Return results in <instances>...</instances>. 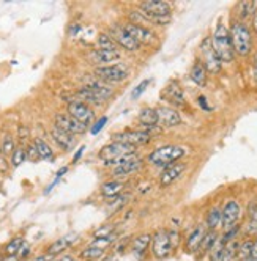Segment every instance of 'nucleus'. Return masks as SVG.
Returning a JSON list of instances; mask_svg holds the SVG:
<instances>
[{
	"label": "nucleus",
	"mask_w": 257,
	"mask_h": 261,
	"mask_svg": "<svg viewBox=\"0 0 257 261\" xmlns=\"http://www.w3.org/2000/svg\"><path fill=\"white\" fill-rule=\"evenodd\" d=\"M229 32L235 55H238V57H248L252 52V32L249 25L242 21H232Z\"/></svg>",
	"instance_id": "1"
},
{
	"label": "nucleus",
	"mask_w": 257,
	"mask_h": 261,
	"mask_svg": "<svg viewBox=\"0 0 257 261\" xmlns=\"http://www.w3.org/2000/svg\"><path fill=\"white\" fill-rule=\"evenodd\" d=\"M212 46H213L216 55L219 57V60H221L223 63L233 62L235 50H233L232 40H230V32H229V27H226L223 22H218V25L213 30Z\"/></svg>",
	"instance_id": "2"
},
{
	"label": "nucleus",
	"mask_w": 257,
	"mask_h": 261,
	"mask_svg": "<svg viewBox=\"0 0 257 261\" xmlns=\"http://www.w3.org/2000/svg\"><path fill=\"white\" fill-rule=\"evenodd\" d=\"M188 154V148L181 146V145H166L153 150L149 154V161L156 165V167H162L166 169L168 165L174 164V162H180L181 158H185Z\"/></svg>",
	"instance_id": "3"
},
{
	"label": "nucleus",
	"mask_w": 257,
	"mask_h": 261,
	"mask_svg": "<svg viewBox=\"0 0 257 261\" xmlns=\"http://www.w3.org/2000/svg\"><path fill=\"white\" fill-rule=\"evenodd\" d=\"M136 153V148L130 146V145H125V143H119V142H112L106 146H103L100 150V159L104 162V165H111L115 167L120 161H123L126 156H130Z\"/></svg>",
	"instance_id": "4"
},
{
	"label": "nucleus",
	"mask_w": 257,
	"mask_h": 261,
	"mask_svg": "<svg viewBox=\"0 0 257 261\" xmlns=\"http://www.w3.org/2000/svg\"><path fill=\"white\" fill-rule=\"evenodd\" d=\"M152 252L156 259H166L174 253L169 230L159 228L152 234Z\"/></svg>",
	"instance_id": "5"
},
{
	"label": "nucleus",
	"mask_w": 257,
	"mask_h": 261,
	"mask_svg": "<svg viewBox=\"0 0 257 261\" xmlns=\"http://www.w3.org/2000/svg\"><path fill=\"white\" fill-rule=\"evenodd\" d=\"M95 76L103 82H122L128 76H130V68L125 63H115V65H107V66H98L95 68Z\"/></svg>",
	"instance_id": "6"
},
{
	"label": "nucleus",
	"mask_w": 257,
	"mask_h": 261,
	"mask_svg": "<svg viewBox=\"0 0 257 261\" xmlns=\"http://www.w3.org/2000/svg\"><path fill=\"white\" fill-rule=\"evenodd\" d=\"M199 52H200V63L205 66L207 72H212V74H218L223 68V62L219 60V57L216 55L213 46H212V38L207 36V38L200 43V47H199Z\"/></svg>",
	"instance_id": "7"
},
{
	"label": "nucleus",
	"mask_w": 257,
	"mask_h": 261,
	"mask_svg": "<svg viewBox=\"0 0 257 261\" xmlns=\"http://www.w3.org/2000/svg\"><path fill=\"white\" fill-rule=\"evenodd\" d=\"M112 140L136 148L139 145L149 143L152 140V134L142 129H125V130H120V133L112 134Z\"/></svg>",
	"instance_id": "8"
},
{
	"label": "nucleus",
	"mask_w": 257,
	"mask_h": 261,
	"mask_svg": "<svg viewBox=\"0 0 257 261\" xmlns=\"http://www.w3.org/2000/svg\"><path fill=\"white\" fill-rule=\"evenodd\" d=\"M221 217H223V222H221L223 231L237 227L238 222H240V219H242L240 203H238L237 200H227L224 203V206L221 208Z\"/></svg>",
	"instance_id": "9"
},
{
	"label": "nucleus",
	"mask_w": 257,
	"mask_h": 261,
	"mask_svg": "<svg viewBox=\"0 0 257 261\" xmlns=\"http://www.w3.org/2000/svg\"><path fill=\"white\" fill-rule=\"evenodd\" d=\"M66 114H69L73 118H76L78 121L84 123L85 126H88L91 121L95 120V112L88 104L76 99V101H69L66 106Z\"/></svg>",
	"instance_id": "10"
},
{
	"label": "nucleus",
	"mask_w": 257,
	"mask_h": 261,
	"mask_svg": "<svg viewBox=\"0 0 257 261\" xmlns=\"http://www.w3.org/2000/svg\"><path fill=\"white\" fill-rule=\"evenodd\" d=\"M123 27L139 44H150V46H153V44L158 43V36L153 33V30L150 27L133 24V22H126Z\"/></svg>",
	"instance_id": "11"
},
{
	"label": "nucleus",
	"mask_w": 257,
	"mask_h": 261,
	"mask_svg": "<svg viewBox=\"0 0 257 261\" xmlns=\"http://www.w3.org/2000/svg\"><path fill=\"white\" fill-rule=\"evenodd\" d=\"M142 165H144V161L142 158H139L137 153H133L130 156H126L123 161H120L115 167H114V175L115 176H130L136 172H139L142 169Z\"/></svg>",
	"instance_id": "12"
},
{
	"label": "nucleus",
	"mask_w": 257,
	"mask_h": 261,
	"mask_svg": "<svg viewBox=\"0 0 257 261\" xmlns=\"http://www.w3.org/2000/svg\"><path fill=\"white\" fill-rule=\"evenodd\" d=\"M109 36H111V38L115 41L117 46H122L123 49L130 50V52H136L141 47V44L133 38L130 33L125 30L123 25H114L111 29V33H109Z\"/></svg>",
	"instance_id": "13"
},
{
	"label": "nucleus",
	"mask_w": 257,
	"mask_h": 261,
	"mask_svg": "<svg viewBox=\"0 0 257 261\" xmlns=\"http://www.w3.org/2000/svg\"><path fill=\"white\" fill-rule=\"evenodd\" d=\"M54 121H56V126H59L60 129L66 130V133H69L73 136L84 134L87 130V126L84 123L78 121L76 118H73L69 114H57Z\"/></svg>",
	"instance_id": "14"
},
{
	"label": "nucleus",
	"mask_w": 257,
	"mask_h": 261,
	"mask_svg": "<svg viewBox=\"0 0 257 261\" xmlns=\"http://www.w3.org/2000/svg\"><path fill=\"white\" fill-rule=\"evenodd\" d=\"M156 115H158V126L161 127H175L181 124V115L174 107L159 106L156 107Z\"/></svg>",
	"instance_id": "15"
},
{
	"label": "nucleus",
	"mask_w": 257,
	"mask_h": 261,
	"mask_svg": "<svg viewBox=\"0 0 257 261\" xmlns=\"http://www.w3.org/2000/svg\"><path fill=\"white\" fill-rule=\"evenodd\" d=\"M162 99H166L168 102H171L175 107H183L186 104V96L185 91L180 87V84L177 81L169 82V85L162 90Z\"/></svg>",
	"instance_id": "16"
},
{
	"label": "nucleus",
	"mask_w": 257,
	"mask_h": 261,
	"mask_svg": "<svg viewBox=\"0 0 257 261\" xmlns=\"http://www.w3.org/2000/svg\"><path fill=\"white\" fill-rule=\"evenodd\" d=\"M207 234V227L205 223H199V225H196L186 236L185 239V249L188 253H197L199 249H200V244L202 241H204Z\"/></svg>",
	"instance_id": "17"
},
{
	"label": "nucleus",
	"mask_w": 257,
	"mask_h": 261,
	"mask_svg": "<svg viewBox=\"0 0 257 261\" xmlns=\"http://www.w3.org/2000/svg\"><path fill=\"white\" fill-rule=\"evenodd\" d=\"M139 10L150 16H172V7L164 0H147L139 5Z\"/></svg>",
	"instance_id": "18"
},
{
	"label": "nucleus",
	"mask_w": 257,
	"mask_h": 261,
	"mask_svg": "<svg viewBox=\"0 0 257 261\" xmlns=\"http://www.w3.org/2000/svg\"><path fill=\"white\" fill-rule=\"evenodd\" d=\"M152 246V234L142 233L131 241V253L137 261H144L149 253V247Z\"/></svg>",
	"instance_id": "19"
},
{
	"label": "nucleus",
	"mask_w": 257,
	"mask_h": 261,
	"mask_svg": "<svg viewBox=\"0 0 257 261\" xmlns=\"http://www.w3.org/2000/svg\"><path fill=\"white\" fill-rule=\"evenodd\" d=\"M186 169V164L183 162H174L171 165H168L166 169L162 170V173L159 175V184L162 186V188H166V186H171L172 182H175L181 173L185 172Z\"/></svg>",
	"instance_id": "20"
},
{
	"label": "nucleus",
	"mask_w": 257,
	"mask_h": 261,
	"mask_svg": "<svg viewBox=\"0 0 257 261\" xmlns=\"http://www.w3.org/2000/svg\"><path fill=\"white\" fill-rule=\"evenodd\" d=\"M51 136H52L54 142H56L63 151H71L73 148H75V145H76L75 136L66 133V130H63V129H60L56 124H54V127L51 129Z\"/></svg>",
	"instance_id": "21"
},
{
	"label": "nucleus",
	"mask_w": 257,
	"mask_h": 261,
	"mask_svg": "<svg viewBox=\"0 0 257 261\" xmlns=\"http://www.w3.org/2000/svg\"><path fill=\"white\" fill-rule=\"evenodd\" d=\"M84 87L90 88V90L94 91L100 99H103L104 102H106L109 98H112V95H114V90H112L111 87H109L106 82L100 81L98 77H90V79H87L85 84H84Z\"/></svg>",
	"instance_id": "22"
},
{
	"label": "nucleus",
	"mask_w": 257,
	"mask_h": 261,
	"mask_svg": "<svg viewBox=\"0 0 257 261\" xmlns=\"http://www.w3.org/2000/svg\"><path fill=\"white\" fill-rule=\"evenodd\" d=\"M76 239H78V234H76V233L65 234V236L59 238L57 241H54L52 244L48 247L46 253H49V255H52V256H56V255H59V253L65 252L68 247H71V246L76 242Z\"/></svg>",
	"instance_id": "23"
},
{
	"label": "nucleus",
	"mask_w": 257,
	"mask_h": 261,
	"mask_svg": "<svg viewBox=\"0 0 257 261\" xmlns=\"http://www.w3.org/2000/svg\"><path fill=\"white\" fill-rule=\"evenodd\" d=\"M139 124L142 126V130H152V129H156L158 127V115H156V109L153 107H144L141 112H139Z\"/></svg>",
	"instance_id": "24"
},
{
	"label": "nucleus",
	"mask_w": 257,
	"mask_h": 261,
	"mask_svg": "<svg viewBox=\"0 0 257 261\" xmlns=\"http://www.w3.org/2000/svg\"><path fill=\"white\" fill-rule=\"evenodd\" d=\"M91 59H94L98 65L101 66H107L109 63L119 62L122 59V54L119 49L115 50H103V49H97L91 52Z\"/></svg>",
	"instance_id": "25"
},
{
	"label": "nucleus",
	"mask_w": 257,
	"mask_h": 261,
	"mask_svg": "<svg viewBox=\"0 0 257 261\" xmlns=\"http://www.w3.org/2000/svg\"><path fill=\"white\" fill-rule=\"evenodd\" d=\"M123 189H125V184H123L122 181L112 179V181H106V182H103L100 192H101V195L106 197V198H115V197H119V195L123 192Z\"/></svg>",
	"instance_id": "26"
},
{
	"label": "nucleus",
	"mask_w": 257,
	"mask_h": 261,
	"mask_svg": "<svg viewBox=\"0 0 257 261\" xmlns=\"http://www.w3.org/2000/svg\"><path fill=\"white\" fill-rule=\"evenodd\" d=\"M221 222H223L221 208H219V206L210 208L208 213H207V216H205V227H207V230L218 231V228L221 227Z\"/></svg>",
	"instance_id": "27"
},
{
	"label": "nucleus",
	"mask_w": 257,
	"mask_h": 261,
	"mask_svg": "<svg viewBox=\"0 0 257 261\" xmlns=\"http://www.w3.org/2000/svg\"><path fill=\"white\" fill-rule=\"evenodd\" d=\"M243 231L248 238L257 236V203L251 204L248 210V220H246V225H245Z\"/></svg>",
	"instance_id": "28"
},
{
	"label": "nucleus",
	"mask_w": 257,
	"mask_h": 261,
	"mask_svg": "<svg viewBox=\"0 0 257 261\" xmlns=\"http://www.w3.org/2000/svg\"><path fill=\"white\" fill-rule=\"evenodd\" d=\"M207 69H205V66L200 63V60H197L194 65H193V68H191V72H190V77H191V81L196 84V85H199V87H204L205 84H207Z\"/></svg>",
	"instance_id": "29"
},
{
	"label": "nucleus",
	"mask_w": 257,
	"mask_h": 261,
	"mask_svg": "<svg viewBox=\"0 0 257 261\" xmlns=\"http://www.w3.org/2000/svg\"><path fill=\"white\" fill-rule=\"evenodd\" d=\"M219 234L218 231H213V230H207V234L204 238V241H202V244H200V249H199V256H205L210 253V250L213 249V246L216 244V241H218Z\"/></svg>",
	"instance_id": "30"
},
{
	"label": "nucleus",
	"mask_w": 257,
	"mask_h": 261,
	"mask_svg": "<svg viewBox=\"0 0 257 261\" xmlns=\"http://www.w3.org/2000/svg\"><path fill=\"white\" fill-rule=\"evenodd\" d=\"M76 96L79 98V101L85 102V104H95V106H103L104 101L100 99L94 91L87 87H81L78 91H76Z\"/></svg>",
	"instance_id": "31"
},
{
	"label": "nucleus",
	"mask_w": 257,
	"mask_h": 261,
	"mask_svg": "<svg viewBox=\"0 0 257 261\" xmlns=\"http://www.w3.org/2000/svg\"><path fill=\"white\" fill-rule=\"evenodd\" d=\"M254 241L252 238H246L243 241H240V246H238V250H237V261H245L246 258H249V255L252 253V249H254Z\"/></svg>",
	"instance_id": "32"
},
{
	"label": "nucleus",
	"mask_w": 257,
	"mask_h": 261,
	"mask_svg": "<svg viewBox=\"0 0 257 261\" xmlns=\"http://www.w3.org/2000/svg\"><path fill=\"white\" fill-rule=\"evenodd\" d=\"M255 10H257V2H242V4H238V7H237L238 19L237 21L245 22V19L254 16Z\"/></svg>",
	"instance_id": "33"
},
{
	"label": "nucleus",
	"mask_w": 257,
	"mask_h": 261,
	"mask_svg": "<svg viewBox=\"0 0 257 261\" xmlns=\"http://www.w3.org/2000/svg\"><path fill=\"white\" fill-rule=\"evenodd\" d=\"M24 246V239L21 236L17 238H13L11 241H8V244L5 246L4 252H5V256H11V255H19L21 249Z\"/></svg>",
	"instance_id": "34"
},
{
	"label": "nucleus",
	"mask_w": 257,
	"mask_h": 261,
	"mask_svg": "<svg viewBox=\"0 0 257 261\" xmlns=\"http://www.w3.org/2000/svg\"><path fill=\"white\" fill-rule=\"evenodd\" d=\"M33 143H35V146H36V151H38V154H40V159H46V161H51L52 158H54V153H52V150H51V146L43 140V139H35L33 140Z\"/></svg>",
	"instance_id": "35"
},
{
	"label": "nucleus",
	"mask_w": 257,
	"mask_h": 261,
	"mask_svg": "<svg viewBox=\"0 0 257 261\" xmlns=\"http://www.w3.org/2000/svg\"><path fill=\"white\" fill-rule=\"evenodd\" d=\"M238 246H240V241L235 239V241H230L224 246V250H223V256H221V261H233L237 258V250H238Z\"/></svg>",
	"instance_id": "36"
},
{
	"label": "nucleus",
	"mask_w": 257,
	"mask_h": 261,
	"mask_svg": "<svg viewBox=\"0 0 257 261\" xmlns=\"http://www.w3.org/2000/svg\"><path fill=\"white\" fill-rule=\"evenodd\" d=\"M98 49H103V50H115L117 49V44L115 41L109 36V33H100L98 35Z\"/></svg>",
	"instance_id": "37"
},
{
	"label": "nucleus",
	"mask_w": 257,
	"mask_h": 261,
	"mask_svg": "<svg viewBox=\"0 0 257 261\" xmlns=\"http://www.w3.org/2000/svg\"><path fill=\"white\" fill-rule=\"evenodd\" d=\"M14 150H16V145H14L13 136L11 134H5L2 137V146H0V153H2L7 158L8 154H13Z\"/></svg>",
	"instance_id": "38"
},
{
	"label": "nucleus",
	"mask_w": 257,
	"mask_h": 261,
	"mask_svg": "<svg viewBox=\"0 0 257 261\" xmlns=\"http://www.w3.org/2000/svg\"><path fill=\"white\" fill-rule=\"evenodd\" d=\"M103 253H104V249H100V247H95V246H88V247H85V249L81 252V256H82L84 259L91 261V259H98V258H101Z\"/></svg>",
	"instance_id": "39"
},
{
	"label": "nucleus",
	"mask_w": 257,
	"mask_h": 261,
	"mask_svg": "<svg viewBox=\"0 0 257 261\" xmlns=\"http://www.w3.org/2000/svg\"><path fill=\"white\" fill-rule=\"evenodd\" d=\"M27 159V151H26V148L19 146V148H16L14 153L11 154V165L13 167H19L24 164V161Z\"/></svg>",
	"instance_id": "40"
},
{
	"label": "nucleus",
	"mask_w": 257,
	"mask_h": 261,
	"mask_svg": "<svg viewBox=\"0 0 257 261\" xmlns=\"http://www.w3.org/2000/svg\"><path fill=\"white\" fill-rule=\"evenodd\" d=\"M112 236H115V228L112 225H104L94 231L95 239H106V238H112Z\"/></svg>",
	"instance_id": "41"
},
{
	"label": "nucleus",
	"mask_w": 257,
	"mask_h": 261,
	"mask_svg": "<svg viewBox=\"0 0 257 261\" xmlns=\"http://www.w3.org/2000/svg\"><path fill=\"white\" fill-rule=\"evenodd\" d=\"M150 82H152L150 79H147V81H142V82H141V84H139V85H137V87L134 88V91L131 93V98H133V99H137V98H139V96L142 95V93H144V91L147 90V87L150 85Z\"/></svg>",
	"instance_id": "42"
},
{
	"label": "nucleus",
	"mask_w": 257,
	"mask_h": 261,
	"mask_svg": "<svg viewBox=\"0 0 257 261\" xmlns=\"http://www.w3.org/2000/svg\"><path fill=\"white\" fill-rule=\"evenodd\" d=\"M26 151H27V159H29V161H32V162H36V161L40 159V154H38V151H36V146H35V143L29 145V146L26 148Z\"/></svg>",
	"instance_id": "43"
},
{
	"label": "nucleus",
	"mask_w": 257,
	"mask_h": 261,
	"mask_svg": "<svg viewBox=\"0 0 257 261\" xmlns=\"http://www.w3.org/2000/svg\"><path fill=\"white\" fill-rule=\"evenodd\" d=\"M107 123V117H101L97 123H95V126L94 127H91V134H98L100 133V130L103 129V126Z\"/></svg>",
	"instance_id": "44"
},
{
	"label": "nucleus",
	"mask_w": 257,
	"mask_h": 261,
	"mask_svg": "<svg viewBox=\"0 0 257 261\" xmlns=\"http://www.w3.org/2000/svg\"><path fill=\"white\" fill-rule=\"evenodd\" d=\"M169 234H171V241H172V246H174V250H175L177 246L180 244V233H178V230L172 228V230H169Z\"/></svg>",
	"instance_id": "45"
},
{
	"label": "nucleus",
	"mask_w": 257,
	"mask_h": 261,
	"mask_svg": "<svg viewBox=\"0 0 257 261\" xmlns=\"http://www.w3.org/2000/svg\"><path fill=\"white\" fill-rule=\"evenodd\" d=\"M197 102H199V107H200V109H204V110H207V112L212 110V107L207 104V98H205L204 95H200V96L197 98Z\"/></svg>",
	"instance_id": "46"
},
{
	"label": "nucleus",
	"mask_w": 257,
	"mask_h": 261,
	"mask_svg": "<svg viewBox=\"0 0 257 261\" xmlns=\"http://www.w3.org/2000/svg\"><path fill=\"white\" fill-rule=\"evenodd\" d=\"M0 172H2V173L8 172V162H7V158L2 153H0Z\"/></svg>",
	"instance_id": "47"
},
{
	"label": "nucleus",
	"mask_w": 257,
	"mask_h": 261,
	"mask_svg": "<svg viewBox=\"0 0 257 261\" xmlns=\"http://www.w3.org/2000/svg\"><path fill=\"white\" fill-rule=\"evenodd\" d=\"M29 253H30V247L24 242V246H22V249H21V252H19V255H17V256H19L21 259H24V258L29 256Z\"/></svg>",
	"instance_id": "48"
},
{
	"label": "nucleus",
	"mask_w": 257,
	"mask_h": 261,
	"mask_svg": "<svg viewBox=\"0 0 257 261\" xmlns=\"http://www.w3.org/2000/svg\"><path fill=\"white\" fill-rule=\"evenodd\" d=\"M245 261H257V239L254 241V249H252V253L249 255V258H246Z\"/></svg>",
	"instance_id": "49"
},
{
	"label": "nucleus",
	"mask_w": 257,
	"mask_h": 261,
	"mask_svg": "<svg viewBox=\"0 0 257 261\" xmlns=\"http://www.w3.org/2000/svg\"><path fill=\"white\" fill-rule=\"evenodd\" d=\"M54 256L52 255H49V253H46V255H40V256H36L33 261H51Z\"/></svg>",
	"instance_id": "50"
},
{
	"label": "nucleus",
	"mask_w": 257,
	"mask_h": 261,
	"mask_svg": "<svg viewBox=\"0 0 257 261\" xmlns=\"http://www.w3.org/2000/svg\"><path fill=\"white\" fill-rule=\"evenodd\" d=\"M84 151H85V146H81L79 150H78V153L75 154V158H73V162H76V161L82 156V153H84Z\"/></svg>",
	"instance_id": "51"
},
{
	"label": "nucleus",
	"mask_w": 257,
	"mask_h": 261,
	"mask_svg": "<svg viewBox=\"0 0 257 261\" xmlns=\"http://www.w3.org/2000/svg\"><path fill=\"white\" fill-rule=\"evenodd\" d=\"M66 172H68V167H62V169H60V170L57 172L56 178H59V179H60V178H62V176H63V175H65Z\"/></svg>",
	"instance_id": "52"
},
{
	"label": "nucleus",
	"mask_w": 257,
	"mask_h": 261,
	"mask_svg": "<svg viewBox=\"0 0 257 261\" xmlns=\"http://www.w3.org/2000/svg\"><path fill=\"white\" fill-rule=\"evenodd\" d=\"M4 261H21V258L17 255H11V256H4Z\"/></svg>",
	"instance_id": "53"
},
{
	"label": "nucleus",
	"mask_w": 257,
	"mask_h": 261,
	"mask_svg": "<svg viewBox=\"0 0 257 261\" xmlns=\"http://www.w3.org/2000/svg\"><path fill=\"white\" fill-rule=\"evenodd\" d=\"M252 30L257 33V10H255V13L252 16Z\"/></svg>",
	"instance_id": "54"
},
{
	"label": "nucleus",
	"mask_w": 257,
	"mask_h": 261,
	"mask_svg": "<svg viewBox=\"0 0 257 261\" xmlns=\"http://www.w3.org/2000/svg\"><path fill=\"white\" fill-rule=\"evenodd\" d=\"M252 71H254V77H255V81H257V52H255V55H254V66H252Z\"/></svg>",
	"instance_id": "55"
},
{
	"label": "nucleus",
	"mask_w": 257,
	"mask_h": 261,
	"mask_svg": "<svg viewBox=\"0 0 257 261\" xmlns=\"http://www.w3.org/2000/svg\"><path fill=\"white\" fill-rule=\"evenodd\" d=\"M19 136L24 139V137H27V129H26V126H21L19 127Z\"/></svg>",
	"instance_id": "56"
},
{
	"label": "nucleus",
	"mask_w": 257,
	"mask_h": 261,
	"mask_svg": "<svg viewBox=\"0 0 257 261\" xmlns=\"http://www.w3.org/2000/svg\"><path fill=\"white\" fill-rule=\"evenodd\" d=\"M57 261H75V259H73L69 255H65V256H62V258H59Z\"/></svg>",
	"instance_id": "57"
},
{
	"label": "nucleus",
	"mask_w": 257,
	"mask_h": 261,
	"mask_svg": "<svg viewBox=\"0 0 257 261\" xmlns=\"http://www.w3.org/2000/svg\"><path fill=\"white\" fill-rule=\"evenodd\" d=\"M0 261H4V256H0Z\"/></svg>",
	"instance_id": "58"
}]
</instances>
